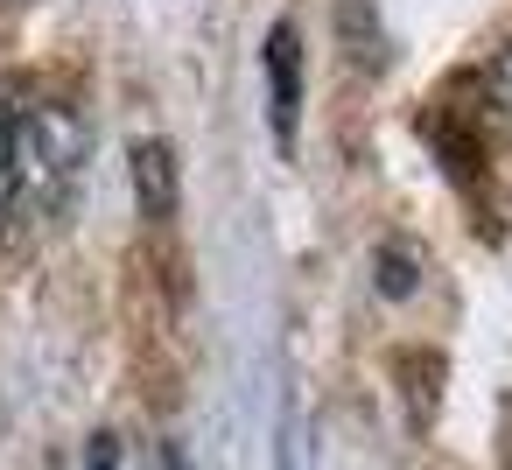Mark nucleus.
Returning a JSON list of instances; mask_svg holds the SVG:
<instances>
[{"mask_svg": "<svg viewBox=\"0 0 512 470\" xmlns=\"http://www.w3.org/2000/svg\"><path fill=\"white\" fill-rule=\"evenodd\" d=\"M85 113L64 99H36L15 113V218H57L85 176Z\"/></svg>", "mask_w": 512, "mask_h": 470, "instance_id": "1", "label": "nucleus"}, {"mask_svg": "<svg viewBox=\"0 0 512 470\" xmlns=\"http://www.w3.org/2000/svg\"><path fill=\"white\" fill-rule=\"evenodd\" d=\"M477 120L491 127V141L512 155V43L477 71Z\"/></svg>", "mask_w": 512, "mask_h": 470, "instance_id": "3", "label": "nucleus"}, {"mask_svg": "<svg viewBox=\"0 0 512 470\" xmlns=\"http://www.w3.org/2000/svg\"><path fill=\"white\" fill-rule=\"evenodd\" d=\"M85 470H120V449H113V442H106V435H99V442H92V449H85Z\"/></svg>", "mask_w": 512, "mask_h": 470, "instance_id": "6", "label": "nucleus"}, {"mask_svg": "<svg viewBox=\"0 0 512 470\" xmlns=\"http://www.w3.org/2000/svg\"><path fill=\"white\" fill-rule=\"evenodd\" d=\"M134 183H141V211H148V218H162V211L176 204V190H169V155H162V141H141V148H134Z\"/></svg>", "mask_w": 512, "mask_h": 470, "instance_id": "4", "label": "nucleus"}, {"mask_svg": "<svg viewBox=\"0 0 512 470\" xmlns=\"http://www.w3.org/2000/svg\"><path fill=\"white\" fill-rule=\"evenodd\" d=\"M267 85H274V141H295V106H302V43L288 22L267 29Z\"/></svg>", "mask_w": 512, "mask_h": 470, "instance_id": "2", "label": "nucleus"}, {"mask_svg": "<svg viewBox=\"0 0 512 470\" xmlns=\"http://www.w3.org/2000/svg\"><path fill=\"white\" fill-rule=\"evenodd\" d=\"M15 113H22V99L0 85V225L15 218Z\"/></svg>", "mask_w": 512, "mask_h": 470, "instance_id": "5", "label": "nucleus"}, {"mask_svg": "<svg viewBox=\"0 0 512 470\" xmlns=\"http://www.w3.org/2000/svg\"><path fill=\"white\" fill-rule=\"evenodd\" d=\"M176 470H183V456H176Z\"/></svg>", "mask_w": 512, "mask_h": 470, "instance_id": "7", "label": "nucleus"}]
</instances>
